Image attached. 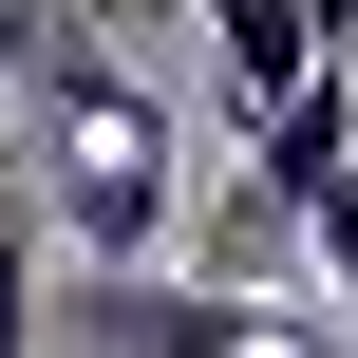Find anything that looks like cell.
I'll return each mask as SVG.
<instances>
[{
    "label": "cell",
    "instance_id": "obj_1",
    "mask_svg": "<svg viewBox=\"0 0 358 358\" xmlns=\"http://www.w3.org/2000/svg\"><path fill=\"white\" fill-rule=\"evenodd\" d=\"M0 76H19V113H38V208H57V245H76L94 283H132V264L170 245V94L113 76V57L76 38V0H0Z\"/></svg>",
    "mask_w": 358,
    "mask_h": 358
},
{
    "label": "cell",
    "instance_id": "obj_2",
    "mask_svg": "<svg viewBox=\"0 0 358 358\" xmlns=\"http://www.w3.org/2000/svg\"><path fill=\"white\" fill-rule=\"evenodd\" d=\"M57 321H76L94 358H358L340 321H302V302H264V283H208V264H189V283H170V264H132V283H76Z\"/></svg>",
    "mask_w": 358,
    "mask_h": 358
},
{
    "label": "cell",
    "instance_id": "obj_3",
    "mask_svg": "<svg viewBox=\"0 0 358 358\" xmlns=\"http://www.w3.org/2000/svg\"><path fill=\"white\" fill-rule=\"evenodd\" d=\"M340 170H358V57H321V76L245 132V227H321Z\"/></svg>",
    "mask_w": 358,
    "mask_h": 358
},
{
    "label": "cell",
    "instance_id": "obj_4",
    "mask_svg": "<svg viewBox=\"0 0 358 358\" xmlns=\"http://www.w3.org/2000/svg\"><path fill=\"white\" fill-rule=\"evenodd\" d=\"M189 38H208V76H227V132H264V113L321 76V19H302V0H189Z\"/></svg>",
    "mask_w": 358,
    "mask_h": 358
},
{
    "label": "cell",
    "instance_id": "obj_5",
    "mask_svg": "<svg viewBox=\"0 0 358 358\" xmlns=\"http://www.w3.org/2000/svg\"><path fill=\"white\" fill-rule=\"evenodd\" d=\"M57 340V302H38V170L0 151V358H38Z\"/></svg>",
    "mask_w": 358,
    "mask_h": 358
},
{
    "label": "cell",
    "instance_id": "obj_6",
    "mask_svg": "<svg viewBox=\"0 0 358 358\" xmlns=\"http://www.w3.org/2000/svg\"><path fill=\"white\" fill-rule=\"evenodd\" d=\"M302 245H321V283H340V302H358V170H340V208H321Z\"/></svg>",
    "mask_w": 358,
    "mask_h": 358
},
{
    "label": "cell",
    "instance_id": "obj_7",
    "mask_svg": "<svg viewBox=\"0 0 358 358\" xmlns=\"http://www.w3.org/2000/svg\"><path fill=\"white\" fill-rule=\"evenodd\" d=\"M302 19H321V57H358V0H302Z\"/></svg>",
    "mask_w": 358,
    "mask_h": 358
}]
</instances>
